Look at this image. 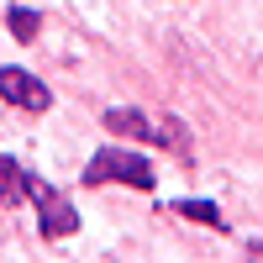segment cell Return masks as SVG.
I'll use <instances>...</instances> for the list:
<instances>
[{"mask_svg": "<svg viewBox=\"0 0 263 263\" xmlns=\"http://www.w3.org/2000/svg\"><path fill=\"white\" fill-rule=\"evenodd\" d=\"M27 195L37 200V211H42V237L48 242H58V237H74L79 232V216H74V205L63 200V195L53 190V184H42V179H27Z\"/></svg>", "mask_w": 263, "mask_h": 263, "instance_id": "cell-3", "label": "cell"}, {"mask_svg": "<svg viewBox=\"0 0 263 263\" xmlns=\"http://www.w3.org/2000/svg\"><path fill=\"white\" fill-rule=\"evenodd\" d=\"M105 132L137 137V142H153V147H168L179 158H190V132L174 116H147V111H132V105H116V111H105Z\"/></svg>", "mask_w": 263, "mask_h": 263, "instance_id": "cell-1", "label": "cell"}, {"mask_svg": "<svg viewBox=\"0 0 263 263\" xmlns=\"http://www.w3.org/2000/svg\"><path fill=\"white\" fill-rule=\"evenodd\" d=\"M6 21H11L16 42H32V37L42 32V16H37V11H27V6H11V16H6Z\"/></svg>", "mask_w": 263, "mask_h": 263, "instance_id": "cell-7", "label": "cell"}, {"mask_svg": "<svg viewBox=\"0 0 263 263\" xmlns=\"http://www.w3.org/2000/svg\"><path fill=\"white\" fill-rule=\"evenodd\" d=\"M0 100H11V105H21V111L42 116L53 105V90L37 74H27V69H0Z\"/></svg>", "mask_w": 263, "mask_h": 263, "instance_id": "cell-4", "label": "cell"}, {"mask_svg": "<svg viewBox=\"0 0 263 263\" xmlns=\"http://www.w3.org/2000/svg\"><path fill=\"white\" fill-rule=\"evenodd\" d=\"M168 216H190V221H200V227H221V211L211 200H179V205H168Z\"/></svg>", "mask_w": 263, "mask_h": 263, "instance_id": "cell-6", "label": "cell"}, {"mask_svg": "<svg viewBox=\"0 0 263 263\" xmlns=\"http://www.w3.org/2000/svg\"><path fill=\"white\" fill-rule=\"evenodd\" d=\"M84 184H126V190H153V163L142 158V153H126V147H100L90 163H84V174H79Z\"/></svg>", "mask_w": 263, "mask_h": 263, "instance_id": "cell-2", "label": "cell"}, {"mask_svg": "<svg viewBox=\"0 0 263 263\" xmlns=\"http://www.w3.org/2000/svg\"><path fill=\"white\" fill-rule=\"evenodd\" d=\"M27 179H32V174L21 168L16 158H0V205H16L21 195H27Z\"/></svg>", "mask_w": 263, "mask_h": 263, "instance_id": "cell-5", "label": "cell"}]
</instances>
